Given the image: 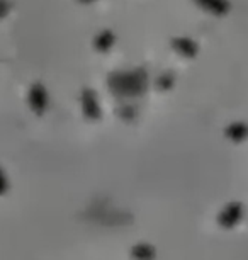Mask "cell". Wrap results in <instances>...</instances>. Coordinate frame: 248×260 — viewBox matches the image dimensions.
<instances>
[{"instance_id": "6da1fadb", "label": "cell", "mask_w": 248, "mask_h": 260, "mask_svg": "<svg viewBox=\"0 0 248 260\" xmlns=\"http://www.w3.org/2000/svg\"><path fill=\"white\" fill-rule=\"evenodd\" d=\"M243 221V208L240 203H231L228 204L225 209L220 211L216 218L218 226L230 232V230H235L238 224Z\"/></svg>"}, {"instance_id": "7a4b0ae2", "label": "cell", "mask_w": 248, "mask_h": 260, "mask_svg": "<svg viewBox=\"0 0 248 260\" xmlns=\"http://www.w3.org/2000/svg\"><path fill=\"white\" fill-rule=\"evenodd\" d=\"M131 260H157V248L148 242L134 243L129 250Z\"/></svg>"}]
</instances>
